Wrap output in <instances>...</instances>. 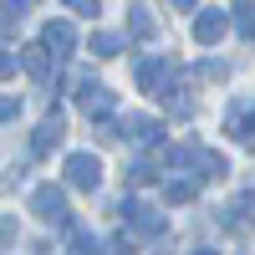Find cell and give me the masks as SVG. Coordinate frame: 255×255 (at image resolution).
<instances>
[{
	"label": "cell",
	"instance_id": "e0dca14e",
	"mask_svg": "<svg viewBox=\"0 0 255 255\" xmlns=\"http://www.w3.org/2000/svg\"><path fill=\"white\" fill-rule=\"evenodd\" d=\"M15 113H20V102H15V97H0V123L15 118Z\"/></svg>",
	"mask_w": 255,
	"mask_h": 255
},
{
	"label": "cell",
	"instance_id": "44dd1931",
	"mask_svg": "<svg viewBox=\"0 0 255 255\" xmlns=\"http://www.w3.org/2000/svg\"><path fill=\"white\" fill-rule=\"evenodd\" d=\"M174 5H179V10H189V5H194V0H174Z\"/></svg>",
	"mask_w": 255,
	"mask_h": 255
},
{
	"label": "cell",
	"instance_id": "2e32d148",
	"mask_svg": "<svg viewBox=\"0 0 255 255\" xmlns=\"http://www.w3.org/2000/svg\"><path fill=\"white\" fill-rule=\"evenodd\" d=\"M128 184H153V168L148 163H128Z\"/></svg>",
	"mask_w": 255,
	"mask_h": 255
},
{
	"label": "cell",
	"instance_id": "ac0fdd59",
	"mask_svg": "<svg viewBox=\"0 0 255 255\" xmlns=\"http://www.w3.org/2000/svg\"><path fill=\"white\" fill-rule=\"evenodd\" d=\"M67 5H72L77 15H97V0H67Z\"/></svg>",
	"mask_w": 255,
	"mask_h": 255
},
{
	"label": "cell",
	"instance_id": "7a4b0ae2",
	"mask_svg": "<svg viewBox=\"0 0 255 255\" xmlns=\"http://www.w3.org/2000/svg\"><path fill=\"white\" fill-rule=\"evenodd\" d=\"M67 184L72 189H97L102 184V158L97 153H72L67 158Z\"/></svg>",
	"mask_w": 255,
	"mask_h": 255
},
{
	"label": "cell",
	"instance_id": "8992f818",
	"mask_svg": "<svg viewBox=\"0 0 255 255\" xmlns=\"http://www.w3.org/2000/svg\"><path fill=\"white\" fill-rule=\"evenodd\" d=\"M220 36H225V15H220V10H204V15L194 20V41H199V46H215Z\"/></svg>",
	"mask_w": 255,
	"mask_h": 255
},
{
	"label": "cell",
	"instance_id": "7402d4cb",
	"mask_svg": "<svg viewBox=\"0 0 255 255\" xmlns=\"http://www.w3.org/2000/svg\"><path fill=\"white\" fill-rule=\"evenodd\" d=\"M199 255H215V250H199Z\"/></svg>",
	"mask_w": 255,
	"mask_h": 255
},
{
	"label": "cell",
	"instance_id": "5bb4252c",
	"mask_svg": "<svg viewBox=\"0 0 255 255\" xmlns=\"http://www.w3.org/2000/svg\"><path fill=\"white\" fill-rule=\"evenodd\" d=\"M72 255H102V240H92V235H72Z\"/></svg>",
	"mask_w": 255,
	"mask_h": 255
},
{
	"label": "cell",
	"instance_id": "ba28073f",
	"mask_svg": "<svg viewBox=\"0 0 255 255\" xmlns=\"http://www.w3.org/2000/svg\"><path fill=\"white\" fill-rule=\"evenodd\" d=\"M163 72H168V56H148V61H138V87L153 92L158 82H163Z\"/></svg>",
	"mask_w": 255,
	"mask_h": 255
},
{
	"label": "cell",
	"instance_id": "3957f363",
	"mask_svg": "<svg viewBox=\"0 0 255 255\" xmlns=\"http://www.w3.org/2000/svg\"><path fill=\"white\" fill-rule=\"evenodd\" d=\"M123 220H128V230H138V235H163V220H158L148 204H138V199L123 204Z\"/></svg>",
	"mask_w": 255,
	"mask_h": 255
},
{
	"label": "cell",
	"instance_id": "4fadbf2b",
	"mask_svg": "<svg viewBox=\"0 0 255 255\" xmlns=\"http://www.w3.org/2000/svg\"><path fill=\"white\" fill-rule=\"evenodd\" d=\"M163 194H168V204H189V199L199 194V184H194V179H174V184L163 189Z\"/></svg>",
	"mask_w": 255,
	"mask_h": 255
},
{
	"label": "cell",
	"instance_id": "6da1fadb",
	"mask_svg": "<svg viewBox=\"0 0 255 255\" xmlns=\"http://www.w3.org/2000/svg\"><path fill=\"white\" fill-rule=\"evenodd\" d=\"M31 209H36V220L41 225H51V230H67L72 225V209H67V194L51 184H41L36 194H31Z\"/></svg>",
	"mask_w": 255,
	"mask_h": 255
},
{
	"label": "cell",
	"instance_id": "7c38bea8",
	"mask_svg": "<svg viewBox=\"0 0 255 255\" xmlns=\"http://www.w3.org/2000/svg\"><path fill=\"white\" fill-rule=\"evenodd\" d=\"M235 26L245 41H255V0H235Z\"/></svg>",
	"mask_w": 255,
	"mask_h": 255
},
{
	"label": "cell",
	"instance_id": "d6986e66",
	"mask_svg": "<svg viewBox=\"0 0 255 255\" xmlns=\"http://www.w3.org/2000/svg\"><path fill=\"white\" fill-rule=\"evenodd\" d=\"M0 5H5V15H10V20H15V15H20V10H26V5H31V0H0Z\"/></svg>",
	"mask_w": 255,
	"mask_h": 255
},
{
	"label": "cell",
	"instance_id": "9c48e42d",
	"mask_svg": "<svg viewBox=\"0 0 255 255\" xmlns=\"http://www.w3.org/2000/svg\"><path fill=\"white\" fill-rule=\"evenodd\" d=\"M46 46H56V56H67L77 46V31L67 26V20H51V26H46Z\"/></svg>",
	"mask_w": 255,
	"mask_h": 255
},
{
	"label": "cell",
	"instance_id": "277c9868",
	"mask_svg": "<svg viewBox=\"0 0 255 255\" xmlns=\"http://www.w3.org/2000/svg\"><path fill=\"white\" fill-rule=\"evenodd\" d=\"M82 113H87V118H108L113 113V92L108 87H102V82H82Z\"/></svg>",
	"mask_w": 255,
	"mask_h": 255
},
{
	"label": "cell",
	"instance_id": "9a60e30c",
	"mask_svg": "<svg viewBox=\"0 0 255 255\" xmlns=\"http://www.w3.org/2000/svg\"><path fill=\"white\" fill-rule=\"evenodd\" d=\"M118 46H123V41H118V36H108V31L92 36V51H97V56H118Z\"/></svg>",
	"mask_w": 255,
	"mask_h": 255
},
{
	"label": "cell",
	"instance_id": "5b68a950",
	"mask_svg": "<svg viewBox=\"0 0 255 255\" xmlns=\"http://www.w3.org/2000/svg\"><path fill=\"white\" fill-rule=\"evenodd\" d=\"M61 138H67V118L51 113L46 123H41V133H36V153H51V148H61Z\"/></svg>",
	"mask_w": 255,
	"mask_h": 255
},
{
	"label": "cell",
	"instance_id": "ffe728a7",
	"mask_svg": "<svg viewBox=\"0 0 255 255\" xmlns=\"http://www.w3.org/2000/svg\"><path fill=\"white\" fill-rule=\"evenodd\" d=\"M15 72V56H5V51H0V77H10Z\"/></svg>",
	"mask_w": 255,
	"mask_h": 255
},
{
	"label": "cell",
	"instance_id": "8fae6325",
	"mask_svg": "<svg viewBox=\"0 0 255 255\" xmlns=\"http://www.w3.org/2000/svg\"><path fill=\"white\" fill-rule=\"evenodd\" d=\"M158 133H163V128L153 118H128V138H133V143H158Z\"/></svg>",
	"mask_w": 255,
	"mask_h": 255
},
{
	"label": "cell",
	"instance_id": "30bf717a",
	"mask_svg": "<svg viewBox=\"0 0 255 255\" xmlns=\"http://www.w3.org/2000/svg\"><path fill=\"white\" fill-rule=\"evenodd\" d=\"M128 31H133L138 41H148L158 26H153V15H148V5H128Z\"/></svg>",
	"mask_w": 255,
	"mask_h": 255
},
{
	"label": "cell",
	"instance_id": "52a82bcc",
	"mask_svg": "<svg viewBox=\"0 0 255 255\" xmlns=\"http://www.w3.org/2000/svg\"><path fill=\"white\" fill-rule=\"evenodd\" d=\"M26 72H31L36 82H51V77H56V56L41 51V46H26Z\"/></svg>",
	"mask_w": 255,
	"mask_h": 255
}]
</instances>
